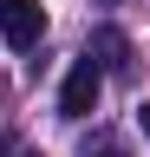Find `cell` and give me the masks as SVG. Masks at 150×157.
Instances as JSON below:
<instances>
[{"label":"cell","instance_id":"52a82bcc","mask_svg":"<svg viewBox=\"0 0 150 157\" xmlns=\"http://www.w3.org/2000/svg\"><path fill=\"white\" fill-rule=\"evenodd\" d=\"M111 157H124V151H111Z\"/></svg>","mask_w":150,"mask_h":157},{"label":"cell","instance_id":"277c9868","mask_svg":"<svg viewBox=\"0 0 150 157\" xmlns=\"http://www.w3.org/2000/svg\"><path fill=\"white\" fill-rule=\"evenodd\" d=\"M0 157H39V151H33V144H13V137H7V144H0Z\"/></svg>","mask_w":150,"mask_h":157},{"label":"cell","instance_id":"6da1fadb","mask_svg":"<svg viewBox=\"0 0 150 157\" xmlns=\"http://www.w3.org/2000/svg\"><path fill=\"white\" fill-rule=\"evenodd\" d=\"M39 33H46V7L39 0H0V39L13 52H33Z\"/></svg>","mask_w":150,"mask_h":157},{"label":"cell","instance_id":"7a4b0ae2","mask_svg":"<svg viewBox=\"0 0 150 157\" xmlns=\"http://www.w3.org/2000/svg\"><path fill=\"white\" fill-rule=\"evenodd\" d=\"M98 92H104V72L91 66V59H79V66L65 72V85H59V111L65 118H91L98 111Z\"/></svg>","mask_w":150,"mask_h":157},{"label":"cell","instance_id":"5b68a950","mask_svg":"<svg viewBox=\"0 0 150 157\" xmlns=\"http://www.w3.org/2000/svg\"><path fill=\"white\" fill-rule=\"evenodd\" d=\"M144 137H150V105H144Z\"/></svg>","mask_w":150,"mask_h":157},{"label":"cell","instance_id":"3957f363","mask_svg":"<svg viewBox=\"0 0 150 157\" xmlns=\"http://www.w3.org/2000/svg\"><path fill=\"white\" fill-rule=\"evenodd\" d=\"M85 59H91L98 72H104V66H124V33H118V26H98V33H91V52H85Z\"/></svg>","mask_w":150,"mask_h":157},{"label":"cell","instance_id":"8992f818","mask_svg":"<svg viewBox=\"0 0 150 157\" xmlns=\"http://www.w3.org/2000/svg\"><path fill=\"white\" fill-rule=\"evenodd\" d=\"M98 7H111V0H98Z\"/></svg>","mask_w":150,"mask_h":157}]
</instances>
